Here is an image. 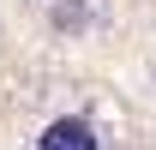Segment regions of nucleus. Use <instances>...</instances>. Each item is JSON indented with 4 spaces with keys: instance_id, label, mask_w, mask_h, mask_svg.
<instances>
[{
    "instance_id": "obj_2",
    "label": "nucleus",
    "mask_w": 156,
    "mask_h": 150,
    "mask_svg": "<svg viewBox=\"0 0 156 150\" xmlns=\"http://www.w3.org/2000/svg\"><path fill=\"white\" fill-rule=\"evenodd\" d=\"M54 24L60 30H78L84 24V0H54Z\"/></svg>"
},
{
    "instance_id": "obj_1",
    "label": "nucleus",
    "mask_w": 156,
    "mask_h": 150,
    "mask_svg": "<svg viewBox=\"0 0 156 150\" xmlns=\"http://www.w3.org/2000/svg\"><path fill=\"white\" fill-rule=\"evenodd\" d=\"M36 150H102V138H96V126H90V120L60 114V120H48V126H42Z\"/></svg>"
}]
</instances>
